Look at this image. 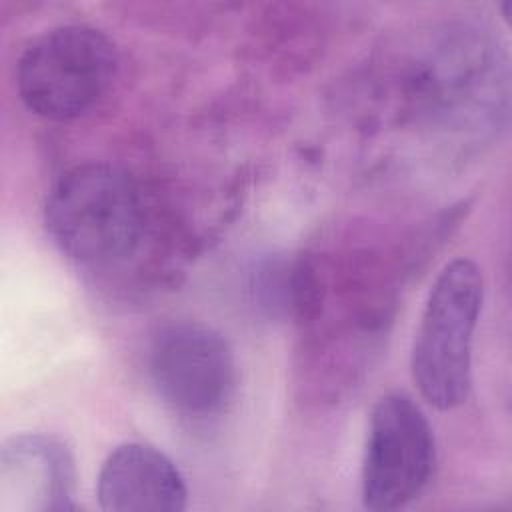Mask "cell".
Instances as JSON below:
<instances>
[{
	"mask_svg": "<svg viewBox=\"0 0 512 512\" xmlns=\"http://www.w3.org/2000/svg\"><path fill=\"white\" fill-rule=\"evenodd\" d=\"M44 224L68 258L110 266L136 250L144 206L138 186L122 168L84 162L62 172L48 190Z\"/></svg>",
	"mask_w": 512,
	"mask_h": 512,
	"instance_id": "1",
	"label": "cell"
},
{
	"mask_svg": "<svg viewBox=\"0 0 512 512\" xmlns=\"http://www.w3.org/2000/svg\"><path fill=\"white\" fill-rule=\"evenodd\" d=\"M482 294V272L468 258L448 262L428 294L410 366L420 394L438 410H452L470 394Z\"/></svg>",
	"mask_w": 512,
	"mask_h": 512,
	"instance_id": "2",
	"label": "cell"
},
{
	"mask_svg": "<svg viewBox=\"0 0 512 512\" xmlns=\"http://www.w3.org/2000/svg\"><path fill=\"white\" fill-rule=\"evenodd\" d=\"M118 72L114 42L88 24H62L38 34L20 54L16 88L24 106L46 120L88 114Z\"/></svg>",
	"mask_w": 512,
	"mask_h": 512,
	"instance_id": "3",
	"label": "cell"
},
{
	"mask_svg": "<svg viewBox=\"0 0 512 512\" xmlns=\"http://www.w3.org/2000/svg\"><path fill=\"white\" fill-rule=\"evenodd\" d=\"M148 374L158 396L188 418L220 414L236 388L234 354L226 338L194 320L168 322L148 348Z\"/></svg>",
	"mask_w": 512,
	"mask_h": 512,
	"instance_id": "4",
	"label": "cell"
},
{
	"mask_svg": "<svg viewBox=\"0 0 512 512\" xmlns=\"http://www.w3.org/2000/svg\"><path fill=\"white\" fill-rule=\"evenodd\" d=\"M436 460L428 418L406 394L382 396L370 414L364 460L362 500L378 512L410 504L426 488Z\"/></svg>",
	"mask_w": 512,
	"mask_h": 512,
	"instance_id": "5",
	"label": "cell"
},
{
	"mask_svg": "<svg viewBox=\"0 0 512 512\" xmlns=\"http://www.w3.org/2000/svg\"><path fill=\"white\" fill-rule=\"evenodd\" d=\"M74 490V458L60 438L50 434H18L2 444V512L74 510Z\"/></svg>",
	"mask_w": 512,
	"mask_h": 512,
	"instance_id": "6",
	"label": "cell"
},
{
	"mask_svg": "<svg viewBox=\"0 0 512 512\" xmlns=\"http://www.w3.org/2000/svg\"><path fill=\"white\" fill-rule=\"evenodd\" d=\"M96 496L106 512H180L188 504V488L176 464L142 442H124L108 454Z\"/></svg>",
	"mask_w": 512,
	"mask_h": 512,
	"instance_id": "7",
	"label": "cell"
}]
</instances>
